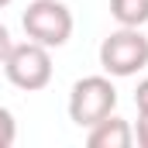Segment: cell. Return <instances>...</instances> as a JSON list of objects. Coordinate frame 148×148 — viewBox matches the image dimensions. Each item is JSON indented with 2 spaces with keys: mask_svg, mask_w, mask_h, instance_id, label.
Instances as JSON below:
<instances>
[{
  "mask_svg": "<svg viewBox=\"0 0 148 148\" xmlns=\"http://www.w3.org/2000/svg\"><path fill=\"white\" fill-rule=\"evenodd\" d=\"M148 66V38L141 28H117L100 41V69L107 76H134Z\"/></svg>",
  "mask_w": 148,
  "mask_h": 148,
  "instance_id": "cell-1",
  "label": "cell"
},
{
  "mask_svg": "<svg viewBox=\"0 0 148 148\" xmlns=\"http://www.w3.org/2000/svg\"><path fill=\"white\" fill-rule=\"evenodd\" d=\"M110 14L121 28H141L148 21V0H110Z\"/></svg>",
  "mask_w": 148,
  "mask_h": 148,
  "instance_id": "cell-6",
  "label": "cell"
},
{
  "mask_svg": "<svg viewBox=\"0 0 148 148\" xmlns=\"http://www.w3.org/2000/svg\"><path fill=\"white\" fill-rule=\"evenodd\" d=\"M21 24L31 41L45 48H62L73 38V10L62 0H31L21 14Z\"/></svg>",
  "mask_w": 148,
  "mask_h": 148,
  "instance_id": "cell-3",
  "label": "cell"
},
{
  "mask_svg": "<svg viewBox=\"0 0 148 148\" xmlns=\"http://www.w3.org/2000/svg\"><path fill=\"white\" fill-rule=\"evenodd\" d=\"M17 141V121L7 107H0V148H10Z\"/></svg>",
  "mask_w": 148,
  "mask_h": 148,
  "instance_id": "cell-7",
  "label": "cell"
},
{
  "mask_svg": "<svg viewBox=\"0 0 148 148\" xmlns=\"http://www.w3.org/2000/svg\"><path fill=\"white\" fill-rule=\"evenodd\" d=\"M117 107V86L110 76H83L69 90V117L76 127H93Z\"/></svg>",
  "mask_w": 148,
  "mask_h": 148,
  "instance_id": "cell-2",
  "label": "cell"
},
{
  "mask_svg": "<svg viewBox=\"0 0 148 148\" xmlns=\"http://www.w3.org/2000/svg\"><path fill=\"white\" fill-rule=\"evenodd\" d=\"M134 107H138V114H148V76L138 83V90H134Z\"/></svg>",
  "mask_w": 148,
  "mask_h": 148,
  "instance_id": "cell-8",
  "label": "cell"
},
{
  "mask_svg": "<svg viewBox=\"0 0 148 148\" xmlns=\"http://www.w3.org/2000/svg\"><path fill=\"white\" fill-rule=\"evenodd\" d=\"M134 141L141 148H148V114H138V124H134Z\"/></svg>",
  "mask_w": 148,
  "mask_h": 148,
  "instance_id": "cell-9",
  "label": "cell"
},
{
  "mask_svg": "<svg viewBox=\"0 0 148 148\" xmlns=\"http://www.w3.org/2000/svg\"><path fill=\"white\" fill-rule=\"evenodd\" d=\"M0 66L10 79V86H17L24 93H35V90H45L52 83V48L28 38V41L14 45Z\"/></svg>",
  "mask_w": 148,
  "mask_h": 148,
  "instance_id": "cell-4",
  "label": "cell"
},
{
  "mask_svg": "<svg viewBox=\"0 0 148 148\" xmlns=\"http://www.w3.org/2000/svg\"><path fill=\"white\" fill-rule=\"evenodd\" d=\"M86 145L90 148H131L134 145V127L124 117L107 114L103 121H97L93 127H86Z\"/></svg>",
  "mask_w": 148,
  "mask_h": 148,
  "instance_id": "cell-5",
  "label": "cell"
},
{
  "mask_svg": "<svg viewBox=\"0 0 148 148\" xmlns=\"http://www.w3.org/2000/svg\"><path fill=\"white\" fill-rule=\"evenodd\" d=\"M10 48H14V38H10V31H7V24H0V62L7 59Z\"/></svg>",
  "mask_w": 148,
  "mask_h": 148,
  "instance_id": "cell-10",
  "label": "cell"
},
{
  "mask_svg": "<svg viewBox=\"0 0 148 148\" xmlns=\"http://www.w3.org/2000/svg\"><path fill=\"white\" fill-rule=\"evenodd\" d=\"M7 3H10V0H0V7H7Z\"/></svg>",
  "mask_w": 148,
  "mask_h": 148,
  "instance_id": "cell-11",
  "label": "cell"
}]
</instances>
